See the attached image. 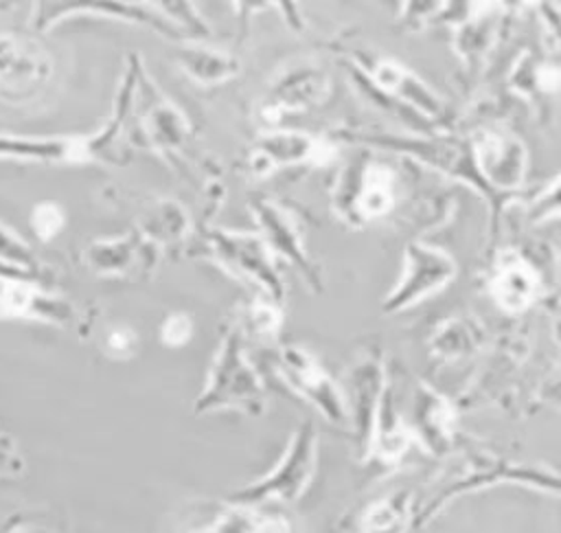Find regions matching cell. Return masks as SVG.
I'll return each mask as SVG.
<instances>
[{
	"mask_svg": "<svg viewBox=\"0 0 561 533\" xmlns=\"http://www.w3.org/2000/svg\"><path fill=\"white\" fill-rule=\"evenodd\" d=\"M316 452H318V436L313 432V426L307 421L294 432L276 467L267 472L261 480L234 491L230 500L234 504L245 507V504H259L267 500L291 502L300 498L313 478Z\"/></svg>",
	"mask_w": 561,
	"mask_h": 533,
	"instance_id": "6da1fadb",
	"label": "cell"
},
{
	"mask_svg": "<svg viewBox=\"0 0 561 533\" xmlns=\"http://www.w3.org/2000/svg\"><path fill=\"white\" fill-rule=\"evenodd\" d=\"M217 408H239L254 415L263 410V386L241 355L237 331H232L217 351L208 384L195 404L197 412Z\"/></svg>",
	"mask_w": 561,
	"mask_h": 533,
	"instance_id": "7a4b0ae2",
	"label": "cell"
},
{
	"mask_svg": "<svg viewBox=\"0 0 561 533\" xmlns=\"http://www.w3.org/2000/svg\"><path fill=\"white\" fill-rule=\"evenodd\" d=\"M456 276V263L449 254L436 248L412 243L405 250V268L399 285L383 303V309H403L440 287Z\"/></svg>",
	"mask_w": 561,
	"mask_h": 533,
	"instance_id": "3957f363",
	"label": "cell"
},
{
	"mask_svg": "<svg viewBox=\"0 0 561 533\" xmlns=\"http://www.w3.org/2000/svg\"><path fill=\"white\" fill-rule=\"evenodd\" d=\"M280 373L285 382L309 399L333 423H346L348 412L344 399L331 377L300 349H285L280 358Z\"/></svg>",
	"mask_w": 561,
	"mask_h": 533,
	"instance_id": "277c9868",
	"label": "cell"
},
{
	"mask_svg": "<svg viewBox=\"0 0 561 533\" xmlns=\"http://www.w3.org/2000/svg\"><path fill=\"white\" fill-rule=\"evenodd\" d=\"M497 480H515V483H526V485H535V487H550L552 491H557V478L546 480V474L535 472V469H526V467H508V465H491V463H482V465H473L471 474L460 476L458 480L443 485L425 504L423 509L414 511L412 515V529L419 531L421 526H425L440 507H445L454 496L469 491V489H478Z\"/></svg>",
	"mask_w": 561,
	"mask_h": 533,
	"instance_id": "5b68a950",
	"label": "cell"
},
{
	"mask_svg": "<svg viewBox=\"0 0 561 533\" xmlns=\"http://www.w3.org/2000/svg\"><path fill=\"white\" fill-rule=\"evenodd\" d=\"M215 252L226 268L250 276L265 285L274 296L280 294V281L272 268V261L259 241L252 235H215Z\"/></svg>",
	"mask_w": 561,
	"mask_h": 533,
	"instance_id": "8992f818",
	"label": "cell"
},
{
	"mask_svg": "<svg viewBox=\"0 0 561 533\" xmlns=\"http://www.w3.org/2000/svg\"><path fill=\"white\" fill-rule=\"evenodd\" d=\"M539 292V276L517 252H504L491 276V294L506 311L526 309Z\"/></svg>",
	"mask_w": 561,
	"mask_h": 533,
	"instance_id": "52a82bcc",
	"label": "cell"
},
{
	"mask_svg": "<svg viewBox=\"0 0 561 533\" xmlns=\"http://www.w3.org/2000/svg\"><path fill=\"white\" fill-rule=\"evenodd\" d=\"M476 160L497 186H517L524 178V147L506 134H484L476 143Z\"/></svg>",
	"mask_w": 561,
	"mask_h": 533,
	"instance_id": "ba28073f",
	"label": "cell"
},
{
	"mask_svg": "<svg viewBox=\"0 0 561 533\" xmlns=\"http://www.w3.org/2000/svg\"><path fill=\"white\" fill-rule=\"evenodd\" d=\"M383 377L377 362H364L355 368V423L359 443L368 450L379 401H381Z\"/></svg>",
	"mask_w": 561,
	"mask_h": 533,
	"instance_id": "9c48e42d",
	"label": "cell"
},
{
	"mask_svg": "<svg viewBox=\"0 0 561 533\" xmlns=\"http://www.w3.org/2000/svg\"><path fill=\"white\" fill-rule=\"evenodd\" d=\"M320 151V143L305 134H272L261 140L254 167L256 171H267L278 165L316 158Z\"/></svg>",
	"mask_w": 561,
	"mask_h": 533,
	"instance_id": "30bf717a",
	"label": "cell"
},
{
	"mask_svg": "<svg viewBox=\"0 0 561 533\" xmlns=\"http://www.w3.org/2000/svg\"><path fill=\"white\" fill-rule=\"evenodd\" d=\"M64 305L50 298H44L33 287L15 281L0 279V314L7 316H42V318H61Z\"/></svg>",
	"mask_w": 561,
	"mask_h": 533,
	"instance_id": "8fae6325",
	"label": "cell"
},
{
	"mask_svg": "<svg viewBox=\"0 0 561 533\" xmlns=\"http://www.w3.org/2000/svg\"><path fill=\"white\" fill-rule=\"evenodd\" d=\"M416 421L419 432L434 452L443 450L451 439V410L445 399L434 395L432 390H419L416 395Z\"/></svg>",
	"mask_w": 561,
	"mask_h": 533,
	"instance_id": "7c38bea8",
	"label": "cell"
},
{
	"mask_svg": "<svg viewBox=\"0 0 561 533\" xmlns=\"http://www.w3.org/2000/svg\"><path fill=\"white\" fill-rule=\"evenodd\" d=\"M394 200V178L392 171L386 169L383 165H368L366 171L362 173L359 191L355 197L357 211L373 219L390 211Z\"/></svg>",
	"mask_w": 561,
	"mask_h": 533,
	"instance_id": "4fadbf2b",
	"label": "cell"
},
{
	"mask_svg": "<svg viewBox=\"0 0 561 533\" xmlns=\"http://www.w3.org/2000/svg\"><path fill=\"white\" fill-rule=\"evenodd\" d=\"M408 504H410L408 491H399L390 498L375 502L362 520V533H401Z\"/></svg>",
	"mask_w": 561,
	"mask_h": 533,
	"instance_id": "5bb4252c",
	"label": "cell"
},
{
	"mask_svg": "<svg viewBox=\"0 0 561 533\" xmlns=\"http://www.w3.org/2000/svg\"><path fill=\"white\" fill-rule=\"evenodd\" d=\"M77 145L72 140H20L0 138V156L37 158V160H64L75 156Z\"/></svg>",
	"mask_w": 561,
	"mask_h": 533,
	"instance_id": "9a60e30c",
	"label": "cell"
},
{
	"mask_svg": "<svg viewBox=\"0 0 561 533\" xmlns=\"http://www.w3.org/2000/svg\"><path fill=\"white\" fill-rule=\"evenodd\" d=\"M322 88H324V79L318 72H298V75L285 79L283 86L278 88L276 110L302 107V105L316 101L322 94Z\"/></svg>",
	"mask_w": 561,
	"mask_h": 533,
	"instance_id": "2e32d148",
	"label": "cell"
},
{
	"mask_svg": "<svg viewBox=\"0 0 561 533\" xmlns=\"http://www.w3.org/2000/svg\"><path fill=\"white\" fill-rule=\"evenodd\" d=\"M375 79H377L381 86L390 88V90H401L403 97L414 99V101H416L421 107H425V110H434V107H436L432 94H430L419 81H414V77H408L405 70H401V68L394 66V64H383V66L375 72Z\"/></svg>",
	"mask_w": 561,
	"mask_h": 533,
	"instance_id": "e0dca14e",
	"label": "cell"
},
{
	"mask_svg": "<svg viewBox=\"0 0 561 533\" xmlns=\"http://www.w3.org/2000/svg\"><path fill=\"white\" fill-rule=\"evenodd\" d=\"M31 226L42 241H48L61 230L64 211L55 202H42L31 213Z\"/></svg>",
	"mask_w": 561,
	"mask_h": 533,
	"instance_id": "ac0fdd59",
	"label": "cell"
},
{
	"mask_svg": "<svg viewBox=\"0 0 561 533\" xmlns=\"http://www.w3.org/2000/svg\"><path fill=\"white\" fill-rule=\"evenodd\" d=\"M0 259L11 263L18 270H28L33 265V257L28 246H24L11 230L0 226Z\"/></svg>",
	"mask_w": 561,
	"mask_h": 533,
	"instance_id": "d6986e66",
	"label": "cell"
},
{
	"mask_svg": "<svg viewBox=\"0 0 561 533\" xmlns=\"http://www.w3.org/2000/svg\"><path fill=\"white\" fill-rule=\"evenodd\" d=\"M193 336V320L186 314H171L160 329V338L167 347H182Z\"/></svg>",
	"mask_w": 561,
	"mask_h": 533,
	"instance_id": "ffe728a7",
	"label": "cell"
},
{
	"mask_svg": "<svg viewBox=\"0 0 561 533\" xmlns=\"http://www.w3.org/2000/svg\"><path fill=\"white\" fill-rule=\"evenodd\" d=\"M138 347V338L129 327H116L105 338V351L112 358H129Z\"/></svg>",
	"mask_w": 561,
	"mask_h": 533,
	"instance_id": "44dd1931",
	"label": "cell"
},
{
	"mask_svg": "<svg viewBox=\"0 0 561 533\" xmlns=\"http://www.w3.org/2000/svg\"><path fill=\"white\" fill-rule=\"evenodd\" d=\"M4 533H55V531L44 522H39L35 515H13L7 522Z\"/></svg>",
	"mask_w": 561,
	"mask_h": 533,
	"instance_id": "7402d4cb",
	"label": "cell"
},
{
	"mask_svg": "<svg viewBox=\"0 0 561 533\" xmlns=\"http://www.w3.org/2000/svg\"><path fill=\"white\" fill-rule=\"evenodd\" d=\"M18 472H22V461L13 452L11 443L4 436H0V478L2 476H13Z\"/></svg>",
	"mask_w": 561,
	"mask_h": 533,
	"instance_id": "603a6c76",
	"label": "cell"
},
{
	"mask_svg": "<svg viewBox=\"0 0 561 533\" xmlns=\"http://www.w3.org/2000/svg\"><path fill=\"white\" fill-rule=\"evenodd\" d=\"M252 322L261 331H274L276 322H278V311L270 305H256L252 311Z\"/></svg>",
	"mask_w": 561,
	"mask_h": 533,
	"instance_id": "cb8c5ba5",
	"label": "cell"
},
{
	"mask_svg": "<svg viewBox=\"0 0 561 533\" xmlns=\"http://www.w3.org/2000/svg\"><path fill=\"white\" fill-rule=\"evenodd\" d=\"M539 86L548 92H554L559 88V68L557 66H543L539 70Z\"/></svg>",
	"mask_w": 561,
	"mask_h": 533,
	"instance_id": "d4e9b609",
	"label": "cell"
}]
</instances>
